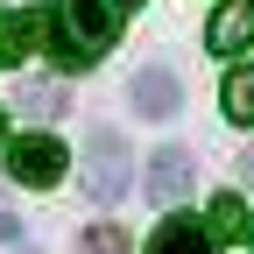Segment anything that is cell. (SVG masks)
<instances>
[{"label": "cell", "instance_id": "cell-1", "mask_svg": "<svg viewBox=\"0 0 254 254\" xmlns=\"http://www.w3.org/2000/svg\"><path fill=\"white\" fill-rule=\"evenodd\" d=\"M141 0H57V28H50V57L64 64V71H92L113 36H120V21L134 14Z\"/></svg>", "mask_w": 254, "mask_h": 254}, {"label": "cell", "instance_id": "cell-7", "mask_svg": "<svg viewBox=\"0 0 254 254\" xmlns=\"http://www.w3.org/2000/svg\"><path fill=\"white\" fill-rule=\"evenodd\" d=\"M127 99H134L141 120H170L177 113V78L155 64V71H134V85H127Z\"/></svg>", "mask_w": 254, "mask_h": 254}, {"label": "cell", "instance_id": "cell-17", "mask_svg": "<svg viewBox=\"0 0 254 254\" xmlns=\"http://www.w3.org/2000/svg\"><path fill=\"white\" fill-rule=\"evenodd\" d=\"M247 240H254V233H247Z\"/></svg>", "mask_w": 254, "mask_h": 254}, {"label": "cell", "instance_id": "cell-16", "mask_svg": "<svg viewBox=\"0 0 254 254\" xmlns=\"http://www.w3.org/2000/svg\"><path fill=\"white\" fill-rule=\"evenodd\" d=\"M0 113H7V106H0Z\"/></svg>", "mask_w": 254, "mask_h": 254}, {"label": "cell", "instance_id": "cell-6", "mask_svg": "<svg viewBox=\"0 0 254 254\" xmlns=\"http://www.w3.org/2000/svg\"><path fill=\"white\" fill-rule=\"evenodd\" d=\"M205 43H212L219 57H240V50H254V0H226V7L212 14V28H205Z\"/></svg>", "mask_w": 254, "mask_h": 254}, {"label": "cell", "instance_id": "cell-14", "mask_svg": "<svg viewBox=\"0 0 254 254\" xmlns=\"http://www.w3.org/2000/svg\"><path fill=\"white\" fill-rule=\"evenodd\" d=\"M240 177H247V184H254V148H247V155H240Z\"/></svg>", "mask_w": 254, "mask_h": 254}, {"label": "cell", "instance_id": "cell-11", "mask_svg": "<svg viewBox=\"0 0 254 254\" xmlns=\"http://www.w3.org/2000/svg\"><path fill=\"white\" fill-rule=\"evenodd\" d=\"M14 113H64V92L57 85H21L14 92Z\"/></svg>", "mask_w": 254, "mask_h": 254}, {"label": "cell", "instance_id": "cell-12", "mask_svg": "<svg viewBox=\"0 0 254 254\" xmlns=\"http://www.w3.org/2000/svg\"><path fill=\"white\" fill-rule=\"evenodd\" d=\"M78 254H127V233H120V226H92V233L78 240Z\"/></svg>", "mask_w": 254, "mask_h": 254}, {"label": "cell", "instance_id": "cell-10", "mask_svg": "<svg viewBox=\"0 0 254 254\" xmlns=\"http://www.w3.org/2000/svg\"><path fill=\"white\" fill-rule=\"evenodd\" d=\"M219 106H226L233 127H254V71H226V85H219Z\"/></svg>", "mask_w": 254, "mask_h": 254}, {"label": "cell", "instance_id": "cell-4", "mask_svg": "<svg viewBox=\"0 0 254 254\" xmlns=\"http://www.w3.org/2000/svg\"><path fill=\"white\" fill-rule=\"evenodd\" d=\"M148 254H219V233H212V219H190V212H170L163 226L148 233Z\"/></svg>", "mask_w": 254, "mask_h": 254}, {"label": "cell", "instance_id": "cell-2", "mask_svg": "<svg viewBox=\"0 0 254 254\" xmlns=\"http://www.w3.org/2000/svg\"><path fill=\"white\" fill-rule=\"evenodd\" d=\"M127 170H134V148H127L113 127H92L85 134V184H92V198H120Z\"/></svg>", "mask_w": 254, "mask_h": 254}, {"label": "cell", "instance_id": "cell-5", "mask_svg": "<svg viewBox=\"0 0 254 254\" xmlns=\"http://www.w3.org/2000/svg\"><path fill=\"white\" fill-rule=\"evenodd\" d=\"M190 177H198V170H190V148H155V163H148V198L155 205H177L184 198V190H190Z\"/></svg>", "mask_w": 254, "mask_h": 254}, {"label": "cell", "instance_id": "cell-15", "mask_svg": "<svg viewBox=\"0 0 254 254\" xmlns=\"http://www.w3.org/2000/svg\"><path fill=\"white\" fill-rule=\"evenodd\" d=\"M14 254H36V247H14Z\"/></svg>", "mask_w": 254, "mask_h": 254}, {"label": "cell", "instance_id": "cell-13", "mask_svg": "<svg viewBox=\"0 0 254 254\" xmlns=\"http://www.w3.org/2000/svg\"><path fill=\"white\" fill-rule=\"evenodd\" d=\"M0 240H21V219H7V212H0Z\"/></svg>", "mask_w": 254, "mask_h": 254}, {"label": "cell", "instance_id": "cell-3", "mask_svg": "<svg viewBox=\"0 0 254 254\" xmlns=\"http://www.w3.org/2000/svg\"><path fill=\"white\" fill-rule=\"evenodd\" d=\"M64 170H71V155H64V141H57V134H21V141H7V177H14V184L50 190Z\"/></svg>", "mask_w": 254, "mask_h": 254}, {"label": "cell", "instance_id": "cell-9", "mask_svg": "<svg viewBox=\"0 0 254 254\" xmlns=\"http://www.w3.org/2000/svg\"><path fill=\"white\" fill-rule=\"evenodd\" d=\"M212 233H219V240H247V233H254L240 190H219V198H212Z\"/></svg>", "mask_w": 254, "mask_h": 254}, {"label": "cell", "instance_id": "cell-8", "mask_svg": "<svg viewBox=\"0 0 254 254\" xmlns=\"http://www.w3.org/2000/svg\"><path fill=\"white\" fill-rule=\"evenodd\" d=\"M36 43H43V14H28V7H7V14H0V64L21 71V57H36Z\"/></svg>", "mask_w": 254, "mask_h": 254}]
</instances>
